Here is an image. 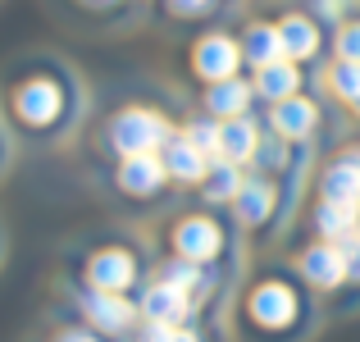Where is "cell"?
<instances>
[{"label":"cell","instance_id":"24","mask_svg":"<svg viewBox=\"0 0 360 342\" xmlns=\"http://www.w3.org/2000/svg\"><path fill=\"white\" fill-rule=\"evenodd\" d=\"M328 91H333L338 101H347V106H352V101L360 96V64H352V60H333V69H328Z\"/></svg>","mask_w":360,"mask_h":342},{"label":"cell","instance_id":"4","mask_svg":"<svg viewBox=\"0 0 360 342\" xmlns=\"http://www.w3.org/2000/svg\"><path fill=\"white\" fill-rule=\"evenodd\" d=\"M82 283L96 292H128L141 283V260L132 246L123 242H110V246H96V251H87V260H82Z\"/></svg>","mask_w":360,"mask_h":342},{"label":"cell","instance_id":"8","mask_svg":"<svg viewBox=\"0 0 360 342\" xmlns=\"http://www.w3.org/2000/svg\"><path fill=\"white\" fill-rule=\"evenodd\" d=\"M264 128L274 132V137H283V141H292V146H306L310 137H315V128H319V106H315V96H288V101H278V106H269L264 110Z\"/></svg>","mask_w":360,"mask_h":342},{"label":"cell","instance_id":"22","mask_svg":"<svg viewBox=\"0 0 360 342\" xmlns=\"http://www.w3.org/2000/svg\"><path fill=\"white\" fill-rule=\"evenodd\" d=\"M242 183H246V169L242 165H233V160H210V174L201 178V201H210V205H233V196L242 192Z\"/></svg>","mask_w":360,"mask_h":342},{"label":"cell","instance_id":"32","mask_svg":"<svg viewBox=\"0 0 360 342\" xmlns=\"http://www.w3.org/2000/svg\"><path fill=\"white\" fill-rule=\"evenodd\" d=\"M352 110H356V119H360V96H356V101H352Z\"/></svg>","mask_w":360,"mask_h":342},{"label":"cell","instance_id":"13","mask_svg":"<svg viewBox=\"0 0 360 342\" xmlns=\"http://www.w3.org/2000/svg\"><path fill=\"white\" fill-rule=\"evenodd\" d=\"M137 310H141V319H150V324H169V329H183L187 319L196 315V301L187 297V292H178V288H169V283H146L141 288V297H137Z\"/></svg>","mask_w":360,"mask_h":342},{"label":"cell","instance_id":"16","mask_svg":"<svg viewBox=\"0 0 360 342\" xmlns=\"http://www.w3.org/2000/svg\"><path fill=\"white\" fill-rule=\"evenodd\" d=\"M201 106L205 114H214V119H242V114H251L255 110V82L251 78H224V82H210L205 87V96H201Z\"/></svg>","mask_w":360,"mask_h":342},{"label":"cell","instance_id":"1","mask_svg":"<svg viewBox=\"0 0 360 342\" xmlns=\"http://www.w3.org/2000/svg\"><path fill=\"white\" fill-rule=\"evenodd\" d=\"M73 106L82 110V91H78V78L60 60L27 64L5 87V110L14 119V128L27 132V137H55V132H64L73 119Z\"/></svg>","mask_w":360,"mask_h":342},{"label":"cell","instance_id":"31","mask_svg":"<svg viewBox=\"0 0 360 342\" xmlns=\"http://www.w3.org/2000/svg\"><path fill=\"white\" fill-rule=\"evenodd\" d=\"M169 342H201V334H196V329H174V338H169Z\"/></svg>","mask_w":360,"mask_h":342},{"label":"cell","instance_id":"6","mask_svg":"<svg viewBox=\"0 0 360 342\" xmlns=\"http://www.w3.org/2000/svg\"><path fill=\"white\" fill-rule=\"evenodd\" d=\"M78 315L87 319V329H96V334H132L137 329V319H141V310H137V301L128 297V292H96V288H87L82 283V292L78 297Z\"/></svg>","mask_w":360,"mask_h":342},{"label":"cell","instance_id":"5","mask_svg":"<svg viewBox=\"0 0 360 342\" xmlns=\"http://www.w3.org/2000/svg\"><path fill=\"white\" fill-rule=\"evenodd\" d=\"M192 73L210 87V82H224V78H238V73L246 69L242 60V46L233 32H224V27H214V32H201L192 42Z\"/></svg>","mask_w":360,"mask_h":342},{"label":"cell","instance_id":"18","mask_svg":"<svg viewBox=\"0 0 360 342\" xmlns=\"http://www.w3.org/2000/svg\"><path fill=\"white\" fill-rule=\"evenodd\" d=\"M155 279L169 283V288H178V292H187V297L201 306V301L210 297V288H214V265H196V260H183V255H169V260L160 265Z\"/></svg>","mask_w":360,"mask_h":342},{"label":"cell","instance_id":"9","mask_svg":"<svg viewBox=\"0 0 360 342\" xmlns=\"http://www.w3.org/2000/svg\"><path fill=\"white\" fill-rule=\"evenodd\" d=\"M278 201H283V192H278V178H269V174H246V183H242V192L233 196V220H238L242 228H264L278 215Z\"/></svg>","mask_w":360,"mask_h":342},{"label":"cell","instance_id":"2","mask_svg":"<svg viewBox=\"0 0 360 342\" xmlns=\"http://www.w3.org/2000/svg\"><path fill=\"white\" fill-rule=\"evenodd\" d=\"M306 306H310V297L301 292V283L283 279V274H264L260 283H251V292L242 301V315L255 334H292L301 324V315H306Z\"/></svg>","mask_w":360,"mask_h":342},{"label":"cell","instance_id":"21","mask_svg":"<svg viewBox=\"0 0 360 342\" xmlns=\"http://www.w3.org/2000/svg\"><path fill=\"white\" fill-rule=\"evenodd\" d=\"M310 228H315L319 242H338V246H342L347 237L360 233V210H356V205H338V201H315V210H310Z\"/></svg>","mask_w":360,"mask_h":342},{"label":"cell","instance_id":"10","mask_svg":"<svg viewBox=\"0 0 360 342\" xmlns=\"http://www.w3.org/2000/svg\"><path fill=\"white\" fill-rule=\"evenodd\" d=\"M274 23H278L283 55H288V60H297L301 69H306L310 60H319V51H324V23H319L310 9H288V14H278Z\"/></svg>","mask_w":360,"mask_h":342},{"label":"cell","instance_id":"25","mask_svg":"<svg viewBox=\"0 0 360 342\" xmlns=\"http://www.w3.org/2000/svg\"><path fill=\"white\" fill-rule=\"evenodd\" d=\"M169 18H183V23H196V18H210L224 0H160Z\"/></svg>","mask_w":360,"mask_h":342},{"label":"cell","instance_id":"3","mask_svg":"<svg viewBox=\"0 0 360 342\" xmlns=\"http://www.w3.org/2000/svg\"><path fill=\"white\" fill-rule=\"evenodd\" d=\"M174 119L160 114L155 106H123L105 119V146L115 156H160L169 137H174Z\"/></svg>","mask_w":360,"mask_h":342},{"label":"cell","instance_id":"27","mask_svg":"<svg viewBox=\"0 0 360 342\" xmlns=\"http://www.w3.org/2000/svg\"><path fill=\"white\" fill-rule=\"evenodd\" d=\"M333 55L338 60L360 64V18H347V23L333 32Z\"/></svg>","mask_w":360,"mask_h":342},{"label":"cell","instance_id":"12","mask_svg":"<svg viewBox=\"0 0 360 342\" xmlns=\"http://www.w3.org/2000/svg\"><path fill=\"white\" fill-rule=\"evenodd\" d=\"M297 274H301L306 288H319V292L342 288V283H347V255H342V246H338V242H319V237H315V242L297 255Z\"/></svg>","mask_w":360,"mask_h":342},{"label":"cell","instance_id":"20","mask_svg":"<svg viewBox=\"0 0 360 342\" xmlns=\"http://www.w3.org/2000/svg\"><path fill=\"white\" fill-rule=\"evenodd\" d=\"M319 201H338V205H356L360 210V165H352L347 156H333L319 169Z\"/></svg>","mask_w":360,"mask_h":342},{"label":"cell","instance_id":"11","mask_svg":"<svg viewBox=\"0 0 360 342\" xmlns=\"http://www.w3.org/2000/svg\"><path fill=\"white\" fill-rule=\"evenodd\" d=\"M115 187L132 201H160L169 192V174L160 156H123L115 169Z\"/></svg>","mask_w":360,"mask_h":342},{"label":"cell","instance_id":"15","mask_svg":"<svg viewBox=\"0 0 360 342\" xmlns=\"http://www.w3.org/2000/svg\"><path fill=\"white\" fill-rule=\"evenodd\" d=\"M251 82H255V101L278 106V101H288V96H301L306 69H301L297 60H274V64H264V69H255Z\"/></svg>","mask_w":360,"mask_h":342},{"label":"cell","instance_id":"23","mask_svg":"<svg viewBox=\"0 0 360 342\" xmlns=\"http://www.w3.org/2000/svg\"><path fill=\"white\" fill-rule=\"evenodd\" d=\"M178 132H183V137L192 141V146L201 151V156L219 160V137H224V123L214 119V114H192V119H187Z\"/></svg>","mask_w":360,"mask_h":342},{"label":"cell","instance_id":"26","mask_svg":"<svg viewBox=\"0 0 360 342\" xmlns=\"http://www.w3.org/2000/svg\"><path fill=\"white\" fill-rule=\"evenodd\" d=\"M356 5L360 0H306V9L319 18V23H333V27H342L347 18L356 14Z\"/></svg>","mask_w":360,"mask_h":342},{"label":"cell","instance_id":"19","mask_svg":"<svg viewBox=\"0 0 360 342\" xmlns=\"http://www.w3.org/2000/svg\"><path fill=\"white\" fill-rule=\"evenodd\" d=\"M264 141V128L255 114H242V119H224V137H219V160H233V165H251L255 151Z\"/></svg>","mask_w":360,"mask_h":342},{"label":"cell","instance_id":"7","mask_svg":"<svg viewBox=\"0 0 360 342\" xmlns=\"http://www.w3.org/2000/svg\"><path fill=\"white\" fill-rule=\"evenodd\" d=\"M224 242H229V233H224V224L214 215H183V220L169 228L174 255L196 260V265H214L224 255Z\"/></svg>","mask_w":360,"mask_h":342},{"label":"cell","instance_id":"14","mask_svg":"<svg viewBox=\"0 0 360 342\" xmlns=\"http://www.w3.org/2000/svg\"><path fill=\"white\" fill-rule=\"evenodd\" d=\"M160 165H165L169 183H178V187H201V178L210 174V156H201L183 132H174V137L160 146Z\"/></svg>","mask_w":360,"mask_h":342},{"label":"cell","instance_id":"29","mask_svg":"<svg viewBox=\"0 0 360 342\" xmlns=\"http://www.w3.org/2000/svg\"><path fill=\"white\" fill-rule=\"evenodd\" d=\"M55 342H105V338H96L91 329H64V334L55 338Z\"/></svg>","mask_w":360,"mask_h":342},{"label":"cell","instance_id":"17","mask_svg":"<svg viewBox=\"0 0 360 342\" xmlns=\"http://www.w3.org/2000/svg\"><path fill=\"white\" fill-rule=\"evenodd\" d=\"M238 46H242V60H246V69H264V64H274V60H288L283 55V37H278V23L274 18H251V23L238 32Z\"/></svg>","mask_w":360,"mask_h":342},{"label":"cell","instance_id":"30","mask_svg":"<svg viewBox=\"0 0 360 342\" xmlns=\"http://www.w3.org/2000/svg\"><path fill=\"white\" fill-rule=\"evenodd\" d=\"M78 5H82V9H91V14H115L123 0H78Z\"/></svg>","mask_w":360,"mask_h":342},{"label":"cell","instance_id":"28","mask_svg":"<svg viewBox=\"0 0 360 342\" xmlns=\"http://www.w3.org/2000/svg\"><path fill=\"white\" fill-rule=\"evenodd\" d=\"M342 255H347V283H360V233L342 242Z\"/></svg>","mask_w":360,"mask_h":342}]
</instances>
